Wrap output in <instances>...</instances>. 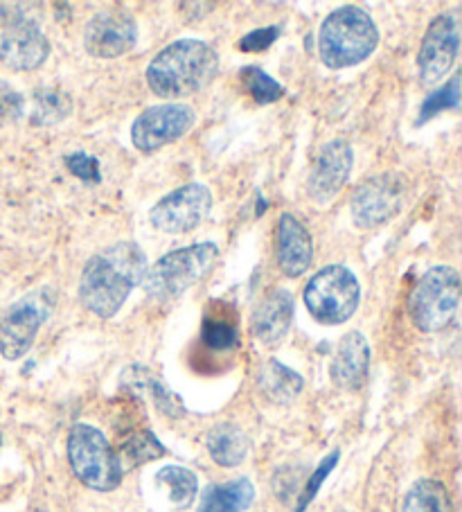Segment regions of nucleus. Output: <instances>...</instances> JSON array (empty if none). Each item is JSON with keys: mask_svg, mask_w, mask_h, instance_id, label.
<instances>
[{"mask_svg": "<svg viewBox=\"0 0 462 512\" xmlns=\"http://www.w3.org/2000/svg\"><path fill=\"white\" fill-rule=\"evenodd\" d=\"M147 255L136 242H118L95 253L84 264L79 300L100 319H113L133 289L142 285Z\"/></svg>", "mask_w": 462, "mask_h": 512, "instance_id": "nucleus-1", "label": "nucleus"}, {"mask_svg": "<svg viewBox=\"0 0 462 512\" xmlns=\"http://www.w3.org/2000/svg\"><path fill=\"white\" fill-rule=\"evenodd\" d=\"M219 57L215 48L199 39H179L149 61L147 84L165 100H181L201 93L215 82Z\"/></svg>", "mask_w": 462, "mask_h": 512, "instance_id": "nucleus-2", "label": "nucleus"}, {"mask_svg": "<svg viewBox=\"0 0 462 512\" xmlns=\"http://www.w3.org/2000/svg\"><path fill=\"white\" fill-rule=\"evenodd\" d=\"M379 46V30L372 16L357 5H343L318 30V55L332 70L359 66Z\"/></svg>", "mask_w": 462, "mask_h": 512, "instance_id": "nucleus-3", "label": "nucleus"}, {"mask_svg": "<svg viewBox=\"0 0 462 512\" xmlns=\"http://www.w3.org/2000/svg\"><path fill=\"white\" fill-rule=\"evenodd\" d=\"M219 258V246L212 242H199L185 249H176L151 264L142 278L145 294L154 300H176L192 289L215 267Z\"/></svg>", "mask_w": 462, "mask_h": 512, "instance_id": "nucleus-4", "label": "nucleus"}, {"mask_svg": "<svg viewBox=\"0 0 462 512\" xmlns=\"http://www.w3.org/2000/svg\"><path fill=\"white\" fill-rule=\"evenodd\" d=\"M68 461L79 481L97 492L118 488L124 476L120 454L100 429L75 425L68 434Z\"/></svg>", "mask_w": 462, "mask_h": 512, "instance_id": "nucleus-5", "label": "nucleus"}, {"mask_svg": "<svg viewBox=\"0 0 462 512\" xmlns=\"http://www.w3.org/2000/svg\"><path fill=\"white\" fill-rule=\"evenodd\" d=\"M458 305L460 273L447 264H438V267L426 269L424 276L417 280L408 298V314L417 330L440 332L456 319Z\"/></svg>", "mask_w": 462, "mask_h": 512, "instance_id": "nucleus-6", "label": "nucleus"}, {"mask_svg": "<svg viewBox=\"0 0 462 512\" xmlns=\"http://www.w3.org/2000/svg\"><path fill=\"white\" fill-rule=\"evenodd\" d=\"M305 305L309 314L323 325H341L350 321L359 310L361 285L354 273L343 264H330V267L314 273L305 287Z\"/></svg>", "mask_w": 462, "mask_h": 512, "instance_id": "nucleus-7", "label": "nucleus"}, {"mask_svg": "<svg viewBox=\"0 0 462 512\" xmlns=\"http://www.w3.org/2000/svg\"><path fill=\"white\" fill-rule=\"evenodd\" d=\"M57 305L55 289L43 285L30 291L0 314V355L5 359H21L28 355L41 325L50 321Z\"/></svg>", "mask_w": 462, "mask_h": 512, "instance_id": "nucleus-8", "label": "nucleus"}, {"mask_svg": "<svg viewBox=\"0 0 462 512\" xmlns=\"http://www.w3.org/2000/svg\"><path fill=\"white\" fill-rule=\"evenodd\" d=\"M406 194L408 188L404 176L393 172L372 176V179L363 181L352 194V222L363 228V231H372V228L388 224L390 219L402 213Z\"/></svg>", "mask_w": 462, "mask_h": 512, "instance_id": "nucleus-9", "label": "nucleus"}, {"mask_svg": "<svg viewBox=\"0 0 462 512\" xmlns=\"http://www.w3.org/2000/svg\"><path fill=\"white\" fill-rule=\"evenodd\" d=\"M212 210V192L203 183H188L176 188L151 208L149 222L167 235L190 233Z\"/></svg>", "mask_w": 462, "mask_h": 512, "instance_id": "nucleus-10", "label": "nucleus"}, {"mask_svg": "<svg viewBox=\"0 0 462 512\" xmlns=\"http://www.w3.org/2000/svg\"><path fill=\"white\" fill-rule=\"evenodd\" d=\"M197 122V113L188 104L165 102L149 107L133 120L131 143L138 152H156L170 143L183 138Z\"/></svg>", "mask_w": 462, "mask_h": 512, "instance_id": "nucleus-11", "label": "nucleus"}, {"mask_svg": "<svg viewBox=\"0 0 462 512\" xmlns=\"http://www.w3.org/2000/svg\"><path fill=\"white\" fill-rule=\"evenodd\" d=\"M50 57V41L39 23L21 12L7 16L0 34V61L12 70H34Z\"/></svg>", "mask_w": 462, "mask_h": 512, "instance_id": "nucleus-12", "label": "nucleus"}, {"mask_svg": "<svg viewBox=\"0 0 462 512\" xmlns=\"http://www.w3.org/2000/svg\"><path fill=\"white\" fill-rule=\"evenodd\" d=\"M460 50V30L453 14H440L431 21L417 52V70L424 86L438 84L456 64Z\"/></svg>", "mask_w": 462, "mask_h": 512, "instance_id": "nucleus-13", "label": "nucleus"}, {"mask_svg": "<svg viewBox=\"0 0 462 512\" xmlns=\"http://www.w3.org/2000/svg\"><path fill=\"white\" fill-rule=\"evenodd\" d=\"M138 41V23L124 10L97 12L84 30V48L91 57L115 59L127 55Z\"/></svg>", "mask_w": 462, "mask_h": 512, "instance_id": "nucleus-14", "label": "nucleus"}, {"mask_svg": "<svg viewBox=\"0 0 462 512\" xmlns=\"http://www.w3.org/2000/svg\"><path fill=\"white\" fill-rule=\"evenodd\" d=\"M354 165V152L343 138L330 140L318 152L312 172L307 179V194L316 203H327L339 194L350 179Z\"/></svg>", "mask_w": 462, "mask_h": 512, "instance_id": "nucleus-15", "label": "nucleus"}, {"mask_svg": "<svg viewBox=\"0 0 462 512\" xmlns=\"http://www.w3.org/2000/svg\"><path fill=\"white\" fill-rule=\"evenodd\" d=\"M293 321V296L289 289H271L260 303L255 305L251 316L253 337L264 346L275 348L287 337Z\"/></svg>", "mask_w": 462, "mask_h": 512, "instance_id": "nucleus-16", "label": "nucleus"}, {"mask_svg": "<svg viewBox=\"0 0 462 512\" xmlns=\"http://www.w3.org/2000/svg\"><path fill=\"white\" fill-rule=\"evenodd\" d=\"M370 373V346L363 332L352 330L336 346L332 359V382L343 391H359Z\"/></svg>", "mask_w": 462, "mask_h": 512, "instance_id": "nucleus-17", "label": "nucleus"}, {"mask_svg": "<svg viewBox=\"0 0 462 512\" xmlns=\"http://www.w3.org/2000/svg\"><path fill=\"white\" fill-rule=\"evenodd\" d=\"M314 260L312 235L296 217L284 213L278 219V264L287 278H300Z\"/></svg>", "mask_w": 462, "mask_h": 512, "instance_id": "nucleus-18", "label": "nucleus"}, {"mask_svg": "<svg viewBox=\"0 0 462 512\" xmlns=\"http://www.w3.org/2000/svg\"><path fill=\"white\" fill-rule=\"evenodd\" d=\"M122 384L136 391L140 395H147L151 402L156 404V409L165 413L170 418H181L185 409L183 402L179 400V395H174L170 388H167L161 379H158L151 370L142 368V366H131L124 370L122 375Z\"/></svg>", "mask_w": 462, "mask_h": 512, "instance_id": "nucleus-19", "label": "nucleus"}, {"mask_svg": "<svg viewBox=\"0 0 462 512\" xmlns=\"http://www.w3.org/2000/svg\"><path fill=\"white\" fill-rule=\"evenodd\" d=\"M201 341L212 352H228L237 346L239 328L233 307L226 303L208 305L201 325Z\"/></svg>", "mask_w": 462, "mask_h": 512, "instance_id": "nucleus-20", "label": "nucleus"}, {"mask_svg": "<svg viewBox=\"0 0 462 512\" xmlns=\"http://www.w3.org/2000/svg\"><path fill=\"white\" fill-rule=\"evenodd\" d=\"M257 384H260L262 395L273 404H291L305 386L296 370L275 359L264 361L260 373H257Z\"/></svg>", "mask_w": 462, "mask_h": 512, "instance_id": "nucleus-21", "label": "nucleus"}, {"mask_svg": "<svg viewBox=\"0 0 462 512\" xmlns=\"http://www.w3.org/2000/svg\"><path fill=\"white\" fill-rule=\"evenodd\" d=\"M255 501V488L248 479L217 483L203 490L199 512H246Z\"/></svg>", "mask_w": 462, "mask_h": 512, "instance_id": "nucleus-22", "label": "nucleus"}, {"mask_svg": "<svg viewBox=\"0 0 462 512\" xmlns=\"http://www.w3.org/2000/svg\"><path fill=\"white\" fill-rule=\"evenodd\" d=\"M206 447L212 461L221 467H237L248 456V436L242 427L224 422L208 431Z\"/></svg>", "mask_w": 462, "mask_h": 512, "instance_id": "nucleus-23", "label": "nucleus"}, {"mask_svg": "<svg viewBox=\"0 0 462 512\" xmlns=\"http://www.w3.org/2000/svg\"><path fill=\"white\" fill-rule=\"evenodd\" d=\"M154 481H156V488L165 490L167 501H170L176 510L188 508L194 501V497H197V490H199L197 474L181 465L163 467V470L156 474Z\"/></svg>", "mask_w": 462, "mask_h": 512, "instance_id": "nucleus-24", "label": "nucleus"}, {"mask_svg": "<svg viewBox=\"0 0 462 512\" xmlns=\"http://www.w3.org/2000/svg\"><path fill=\"white\" fill-rule=\"evenodd\" d=\"M402 512H456V508L442 483L422 479L406 492Z\"/></svg>", "mask_w": 462, "mask_h": 512, "instance_id": "nucleus-25", "label": "nucleus"}, {"mask_svg": "<svg viewBox=\"0 0 462 512\" xmlns=\"http://www.w3.org/2000/svg\"><path fill=\"white\" fill-rule=\"evenodd\" d=\"M239 82L244 84L248 95H251L257 104H273L284 95V88L275 82L269 73H264V70L255 64L244 66L239 70Z\"/></svg>", "mask_w": 462, "mask_h": 512, "instance_id": "nucleus-26", "label": "nucleus"}, {"mask_svg": "<svg viewBox=\"0 0 462 512\" xmlns=\"http://www.w3.org/2000/svg\"><path fill=\"white\" fill-rule=\"evenodd\" d=\"M163 454L165 447L161 445V440L151 434V431H138V434H133L129 440H124L120 461L124 458V461L131 465H145L149 461H154V458H161Z\"/></svg>", "mask_w": 462, "mask_h": 512, "instance_id": "nucleus-27", "label": "nucleus"}, {"mask_svg": "<svg viewBox=\"0 0 462 512\" xmlns=\"http://www.w3.org/2000/svg\"><path fill=\"white\" fill-rule=\"evenodd\" d=\"M460 104V75H453L447 84L429 95L420 109V125L442 111H453Z\"/></svg>", "mask_w": 462, "mask_h": 512, "instance_id": "nucleus-28", "label": "nucleus"}, {"mask_svg": "<svg viewBox=\"0 0 462 512\" xmlns=\"http://www.w3.org/2000/svg\"><path fill=\"white\" fill-rule=\"evenodd\" d=\"M70 116V97L57 88H41L37 93V118L41 125H52Z\"/></svg>", "mask_w": 462, "mask_h": 512, "instance_id": "nucleus-29", "label": "nucleus"}, {"mask_svg": "<svg viewBox=\"0 0 462 512\" xmlns=\"http://www.w3.org/2000/svg\"><path fill=\"white\" fill-rule=\"evenodd\" d=\"M336 463H339V449H336V452H332L330 456H327L325 461H323L321 465H318V470L312 474V479L307 481L305 490L300 492V499H298V510H296V512H305V508L309 506V503H312V499L316 497L318 490H321L323 481L327 479V476H330V472L334 470Z\"/></svg>", "mask_w": 462, "mask_h": 512, "instance_id": "nucleus-30", "label": "nucleus"}, {"mask_svg": "<svg viewBox=\"0 0 462 512\" xmlns=\"http://www.w3.org/2000/svg\"><path fill=\"white\" fill-rule=\"evenodd\" d=\"M66 165H68L70 174H75L79 181L93 183V185L102 181L100 161H97V158L91 156V154H84V152L70 154V156L66 158Z\"/></svg>", "mask_w": 462, "mask_h": 512, "instance_id": "nucleus-31", "label": "nucleus"}, {"mask_svg": "<svg viewBox=\"0 0 462 512\" xmlns=\"http://www.w3.org/2000/svg\"><path fill=\"white\" fill-rule=\"evenodd\" d=\"M280 37V28L278 25H269V28H257L253 32H248L246 37L239 41V50L242 52H262L266 48H271L275 41Z\"/></svg>", "mask_w": 462, "mask_h": 512, "instance_id": "nucleus-32", "label": "nucleus"}, {"mask_svg": "<svg viewBox=\"0 0 462 512\" xmlns=\"http://www.w3.org/2000/svg\"><path fill=\"white\" fill-rule=\"evenodd\" d=\"M23 113V97L7 82H0V120H16Z\"/></svg>", "mask_w": 462, "mask_h": 512, "instance_id": "nucleus-33", "label": "nucleus"}]
</instances>
